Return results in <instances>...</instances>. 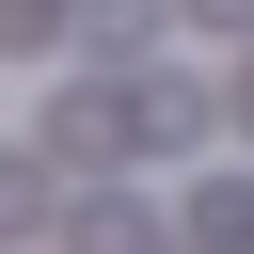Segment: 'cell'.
Here are the masks:
<instances>
[{
	"label": "cell",
	"mask_w": 254,
	"mask_h": 254,
	"mask_svg": "<svg viewBox=\"0 0 254 254\" xmlns=\"http://www.w3.org/2000/svg\"><path fill=\"white\" fill-rule=\"evenodd\" d=\"M206 32H254V0H206Z\"/></svg>",
	"instance_id": "7a4b0ae2"
},
{
	"label": "cell",
	"mask_w": 254,
	"mask_h": 254,
	"mask_svg": "<svg viewBox=\"0 0 254 254\" xmlns=\"http://www.w3.org/2000/svg\"><path fill=\"white\" fill-rule=\"evenodd\" d=\"M79 32H95V48H143V32H159V0H79Z\"/></svg>",
	"instance_id": "6da1fadb"
}]
</instances>
